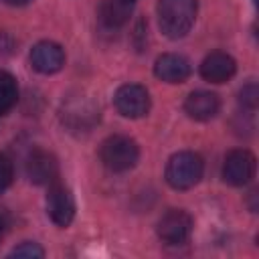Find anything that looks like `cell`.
Segmentation results:
<instances>
[{"instance_id": "obj_1", "label": "cell", "mask_w": 259, "mask_h": 259, "mask_svg": "<svg viewBox=\"0 0 259 259\" xmlns=\"http://www.w3.org/2000/svg\"><path fill=\"white\" fill-rule=\"evenodd\" d=\"M196 18V0H158V24L168 38L188 34Z\"/></svg>"}, {"instance_id": "obj_2", "label": "cell", "mask_w": 259, "mask_h": 259, "mask_svg": "<svg viewBox=\"0 0 259 259\" xmlns=\"http://www.w3.org/2000/svg\"><path fill=\"white\" fill-rule=\"evenodd\" d=\"M99 158L103 166L111 172H127L138 164L140 148L138 144L127 136H109L103 140L99 148Z\"/></svg>"}, {"instance_id": "obj_3", "label": "cell", "mask_w": 259, "mask_h": 259, "mask_svg": "<svg viewBox=\"0 0 259 259\" xmlns=\"http://www.w3.org/2000/svg\"><path fill=\"white\" fill-rule=\"evenodd\" d=\"M204 172V162L194 152H178L166 164V180L176 190H186L198 184Z\"/></svg>"}, {"instance_id": "obj_4", "label": "cell", "mask_w": 259, "mask_h": 259, "mask_svg": "<svg viewBox=\"0 0 259 259\" xmlns=\"http://www.w3.org/2000/svg\"><path fill=\"white\" fill-rule=\"evenodd\" d=\"M61 119L73 132H89L99 121V107L89 97H73L61 109Z\"/></svg>"}, {"instance_id": "obj_5", "label": "cell", "mask_w": 259, "mask_h": 259, "mask_svg": "<svg viewBox=\"0 0 259 259\" xmlns=\"http://www.w3.org/2000/svg\"><path fill=\"white\" fill-rule=\"evenodd\" d=\"M113 103L123 117H144L150 111V93L138 83H125L115 91Z\"/></svg>"}, {"instance_id": "obj_6", "label": "cell", "mask_w": 259, "mask_h": 259, "mask_svg": "<svg viewBox=\"0 0 259 259\" xmlns=\"http://www.w3.org/2000/svg\"><path fill=\"white\" fill-rule=\"evenodd\" d=\"M192 233V217L182 208H170L158 221V237L166 245H182Z\"/></svg>"}, {"instance_id": "obj_7", "label": "cell", "mask_w": 259, "mask_h": 259, "mask_svg": "<svg viewBox=\"0 0 259 259\" xmlns=\"http://www.w3.org/2000/svg\"><path fill=\"white\" fill-rule=\"evenodd\" d=\"M255 156L249 150H233L223 164V180L231 186H245L255 176Z\"/></svg>"}, {"instance_id": "obj_8", "label": "cell", "mask_w": 259, "mask_h": 259, "mask_svg": "<svg viewBox=\"0 0 259 259\" xmlns=\"http://www.w3.org/2000/svg\"><path fill=\"white\" fill-rule=\"evenodd\" d=\"M47 212L57 227H69L75 219V198L71 190L59 182L49 186L47 194Z\"/></svg>"}, {"instance_id": "obj_9", "label": "cell", "mask_w": 259, "mask_h": 259, "mask_svg": "<svg viewBox=\"0 0 259 259\" xmlns=\"http://www.w3.org/2000/svg\"><path fill=\"white\" fill-rule=\"evenodd\" d=\"M26 176L38 186H51L59 178V162L47 150H32L26 158Z\"/></svg>"}, {"instance_id": "obj_10", "label": "cell", "mask_w": 259, "mask_h": 259, "mask_svg": "<svg viewBox=\"0 0 259 259\" xmlns=\"http://www.w3.org/2000/svg\"><path fill=\"white\" fill-rule=\"evenodd\" d=\"M30 65L42 75H53L65 65V51L53 40H40L30 51Z\"/></svg>"}, {"instance_id": "obj_11", "label": "cell", "mask_w": 259, "mask_h": 259, "mask_svg": "<svg viewBox=\"0 0 259 259\" xmlns=\"http://www.w3.org/2000/svg\"><path fill=\"white\" fill-rule=\"evenodd\" d=\"M235 71H237L235 59L223 51H214L206 55L204 61L200 63V75L210 83H225L235 75Z\"/></svg>"}, {"instance_id": "obj_12", "label": "cell", "mask_w": 259, "mask_h": 259, "mask_svg": "<svg viewBox=\"0 0 259 259\" xmlns=\"http://www.w3.org/2000/svg\"><path fill=\"white\" fill-rule=\"evenodd\" d=\"M154 75L166 83H182L190 75V63L182 55L166 53L156 59L154 63Z\"/></svg>"}, {"instance_id": "obj_13", "label": "cell", "mask_w": 259, "mask_h": 259, "mask_svg": "<svg viewBox=\"0 0 259 259\" xmlns=\"http://www.w3.org/2000/svg\"><path fill=\"white\" fill-rule=\"evenodd\" d=\"M221 101L210 91H192L184 101V111L196 121H208L219 113Z\"/></svg>"}, {"instance_id": "obj_14", "label": "cell", "mask_w": 259, "mask_h": 259, "mask_svg": "<svg viewBox=\"0 0 259 259\" xmlns=\"http://www.w3.org/2000/svg\"><path fill=\"white\" fill-rule=\"evenodd\" d=\"M99 22L105 28H119L132 16V2L125 0H103L99 6Z\"/></svg>"}, {"instance_id": "obj_15", "label": "cell", "mask_w": 259, "mask_h": 259, "mask_svg": "<svg viewBox=\"0 0 259 259\" xmlns=\"http://www.w3.org/2000/svg\"><path fill=\"white\" fill-rule=\"evenodd\" d=\"M18 99V87H16V79L6 73V71H0V115L8 113L14 103Z\"/></svg>"}, {"instance_id": "obj_16", "label": "cell", "mask_w": 259, "mask_h": 259, "mask_svg": "<svg viewBox=\"0 0 259 259\" xmlns=\"http://www.w3.org/2000/svg\"><path fill=\"white\" fill-rule=\"evenodd\" d=\"M12 178H14V166H12V160L4 154H0V192H4L10 184H12Z\"/></svg>"}, {"instance_id": "obj_17", "label": "cell", "mask_w": 259, "mask_h": 259, "mask_svg": "<svg viewBox=\"0 0 259 259\" xmlns=\"http://www.w3.org/2000/svg\"><path fill=\"white\" fill-rule=\"evenodd\" d=\"M257 97H259V89H257L255 83H247L241 89V93H239V101L245 107H249V109H255L257 107Z\"/></svg>"}, {"instance_id": "obj_18", "label": "cell", "mask_w": 259, "mask_h": 259, "mask_svg": "<svg viewBox=\"0 0 259 259\" xmlns=\"http://www.w3.org/2000/svg\"><path fill=\"white\" fill-rule=\"evenodd\" d=\"M10 255H12V257H42V255H45V251H42L36 243L26 241V243H22V245L14 247Z\"/></svg>"}, {"instance_id": "obj_19", "label": "cell", "mask_w": 259, "mask_h": 259, "mask_svg": "<svg viewBox=\"0 0 259 259\" xmlns=\"http://www.w3.org/2000/svg\"><path fill=\"white\" fill-rule=\"evenodd\" d=\"M12 47H14L12 38H10L8 34L0 32V53H2V55H4V53H12Z\"/></svg>"}, {"instance_id": "obj_20", "label": "cell", "mask_w": 259, "mask_h": 259, "mask_svg": "<svg viewBox=\"0 0 259 259\" xmlns=\"http://www.w3.org/2000/svg\"><path fill=\"white\" fill-rule=\"evenodd\" d=\"M8 6H24V4H28L30 0H4Z\"/></svg>"}, {"instance_id": "obj_21", "label": "cell", "mask_w": 259, "mask_h": 259, "mask_svg": "<svg viewBox=\"0 0 259 259\" xmlns=\"http://www.w3.org/2000/svg\"><path fill=\"white\" fill-rule=\"evenodd\" d=\"M4 231H6V223H4V219H2V214H0V241H2V237H4Z\"/></svg>"}, {"instance_id": "obj_22", "label": "cell", "mask_w": 259, "mask_h": 259, "mask_svg": "<svg viewBox=\"0 0 259 259\" xmlns=\"http://www.w3.org/2000/svg\"><path fill=\"white\" fill-rule=\"evenodd\" d=\"M125 2H132V4H134V0H125Z\"/></svg>"}]
</instances>
